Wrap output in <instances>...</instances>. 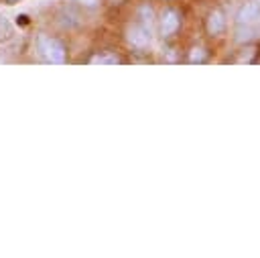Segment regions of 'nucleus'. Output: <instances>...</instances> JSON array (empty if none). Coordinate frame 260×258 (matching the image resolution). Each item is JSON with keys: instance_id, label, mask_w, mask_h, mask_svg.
<instances>
[{"instance_id": "f257e3e1", "label": "nucleus", "mask_w": 260, "mask_h": 258, "mask_svg": "<svg viewBox=\"0 0 260 258\" xmlns=\"http://www.w3.org/2000/svg\"><path fill=\"white\" fill-rule=\"evenodd\" d=\"M260 37V0L244 2L234 18V41L236 43H252Z\"/></svg>"}, {"instance_id": "f03ea898", "label": "nucleus", "mask_w": 260, "mask_h": 258, "mask_svg": "<svg viewBox=\"0 0 260 258\" xmlns=\"http://www.w3.org/2000/svg\"><path fill=\"white\" fill-rule=\"evenodd\" d=\"M37 51H39V55L47 63L61 65V63L67 61V49H65V45L59 39L51 37V35H39V39H37Z\"/></svg>"}, {"instance_id": "7ed1b4c3", "label": "nucleus", "mask_w": 260, "mask_h": 258, "mask_svg": "<svg viewBox=\"0 0 260 258\" xmlns=\"http://www.w3.org/2000/svg\"><path fill=\"white\" fill-rule=\"evenodd\" d=\"M181 24H183V14L175 6H167L160 12V16L156 18V28H158V35L162 39H171L173 35H177Z\"/></svg>"}, {"instance_id": "20e7f679", "label": "nucleus", "mask_w": 260, "mask_h": 258, "mask_svg": "<svg viewBox=\"0 0 260 258\" xmlns=\"http://www.w3.org/2000/svg\"><path fill=\"white\" fill-rule=\"evenodd\" d=\"M150 30L146 26H142L140 22H132L128 24L126 28V41L132 49H138V51H144L150 47Z\"/></svg>"}, {"instance_id": "39448f33", "label": "nucleus", "mask_w": 260, "mask_h": 258, "mask_svg": "<svg viewBox=\"0 0 260 258\" xmlns=\"http://www.w3.org/2000/svg\"><path fill=\"white\" fill-rule=\"evenodd\" d=\"M228 28V20H225V12L221 8H211L205 16V33L213 39L221 37Z\"/></svg>"}, {"instance_id": "423d86ee", "label": "nucleus", "mask_w": 260, "mask_h": 258, "mask_svg": "<svg viewBox=\"0 0 260 258\" xmlns=\"http://www.w3.org/2000/svg\"><path fill=\"white\" fill-rule=\"evenodd\" d=\"M136 22H140L142 26H146L150 33L154 30V24H156V16H154V10H152V6H148V4H140V8H138V12H136Z\"/></svg>"}, {"instance_id": "0eeeda50", "label": "nucleus", "mask_w": 260, "mask_h": 258, "mask_svg": "<svg viewBox=\"0 0 260 258\" xmlns=\"http://www.w3.org/2000/svg\"><path fill=\"white\" fill-rule=\"evenodd\" d=\"M89 63L91 65H118V63H122V59L114 51H102V53H95L89 59Z\"/></svg>"}, {"instance_id": "6e6552de", "label": "nucleus", "mask_w": 260, "mask_h": 258, "mask_svg": "<svg viewBox=\"0 0 260 258\" xmlns=\"http://www.w3.org/2000/svg\"><path fill=\"white\" fill-rule=\"evenodd\" d=\"M207 57H209V53H207V49L203 45H193L187 51V63H193V65L195 63H205Z\"/></svg>"}, {"instance_id": "1a4fd4ad", "label": "nucleus", "mask_w": 260, "mask_h": 258, "mask_svg": "<svg viewBox=\"0 0 260 258\" xmlns=\"http://www.w3.org/2000/svg\"><path fill=\"white\" fill-rule=\"evenodd\" d=\"M79 6H83V8H95V6H100L102 4V0H75Z\"/></svg>"}, {"instance_id": "9d476101", "label": "nucleus", "mask_w": 260, "mask_h": 258, "mask_svg": "<svg viewBox=\"0 0 260 258\" xmlns=\"http://www.w3.org/2000/svg\"><path fill=\"white\" fill-rule=\"evenodd\" d=\"M6 2H8V4H14V2H18V0H6Z\"/></svg>"}]
</instances>
